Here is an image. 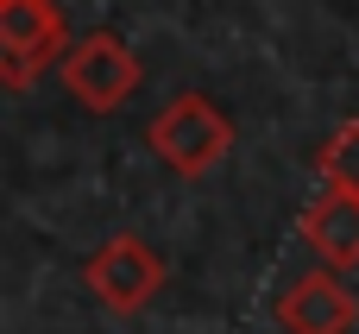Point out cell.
Wrapping results in <instances>:
<instances>
[{
  "label": "cell",
  "mask_w": 359,
  "mask_h": 334,
  "mask_svg": "<svg viewBox=\"0 0 359 334\" xmlns=\"http://www.w3.org/2000/svg\"><path fill=\"white\" fill-rule=\"evenodd\" d=\"M145 145H151L177 177H208V171L233 152V120H227L202 88H183V95H170V101L145 120Z\"/></svg>",
  "instance_id": "obj_1"
},
{
  "label": "cell",
  "mask_w": 359,
  "mask_h": 334,
  "mask_svg": "<svg viewBox=\"0 0 359 334\" xmlns=\"http://www.w3.org/2000/svg\"><path fill=\"white\" fill-rule=\"evenodd\" d=\"M57 76H63V88H69L88 114H114V107H126V101L139 95L145 63H139V51H133L120 32L95 25V32H82V38L69 44V57L57 63Z\"/></svg>",
  "instance_id": "obj_2"
},
{
  "label": "cell",
  "mask_w": 359,
  "mask_h": 334,
  "mask_svg": "<svg viewBox=\"0 0 359 334\" xmlns=\"http://www.w3.org/2000/svg\"><path fill=\"white\" fill-rule=\"evenodd\" d=\"M69 13L57 0H0V82L19 95L32 88L50 63L69 57Z\"/></svg>",
  "instance_id": "obj_3"
},
{
  "label": "cell",
  "mask_w": 359,
  "mask_h": 334,
  "mask_svg": "<svg viewBox=\"0 0 359 334\" xmlns=\"http://www.w3.org/2000/svg\"><path fill=\"white\" fill-rule=\"evenodd\" d=\"M82 278H88V290H95L107 309L139 316V309L164 290L170 272H164V253H158V246H145L139 234H114V240H101V246L88 253Z\"/></svg>",
  "instance_id": "obj_4"
},
{
  "label": "cell",
  "mask_w": 359,
  "mask_h": 334,
  "mask_svg": "<svg viewBox=\"0 0 359 334\" xmlns=\"http://www.w3.org/2000/svg\"><path fill=\"white\" fill-rule=\"evenodd\" d=\"M359 297L334 272H303L284 297H278V328L284 334H353Z\"/></svg>",
  "instance_id": "obj_5"
},
{
  "label": "cell",
  "mask_w": 359,
  "mask_h": 334,
  "mask_svg": "<svg viewBox=\"0 0 359 334\" xmlns=\"http://www.w3.org/2000/svg\"><path fill=\"white\" fill-rule=\"evenodd\" d=\"M297 227H303V240L322 253L328 272L359 265V196H347V189H322V196L303 208Z\"/></svg>",
  "instance_id": "obj_6"
},
{
  "label": "cell",
  "mask_w": 359,
  "mask_h": 334,
  "mask_svg": "<svg viewBox=\"0 0 359 334\" xmlns=\"http://www.w3.org/2000/svg\"><path fill=\"white\" fill-rule=\"evenodd\" d=\"M316 177H322V189H347V196H359V120H341V126L322 139Z\"/></svg>",
  "instance_id": "obj_7"
}]
</instances>
